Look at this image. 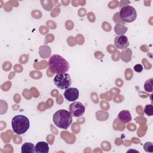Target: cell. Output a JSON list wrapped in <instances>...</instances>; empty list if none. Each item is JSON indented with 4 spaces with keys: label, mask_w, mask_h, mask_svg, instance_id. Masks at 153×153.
I'll use <instances>...</instances> for the list:
<instances>
[{
    "label": "cell",
    "mask_w": 153,
    "mask_h": 153,
    "mask_svg": "<svg viewBox=\"0 0 153 153\" xmlns=\"http://www.w3.org/2000/svg\"><path fill=\"white\" fill-rule=\"evenodd\" d=\"M48 66L50 72L56 74L66 73L69 69L68 62L59 54H53L50 57Z\"/></svg>",
    "instance_id": "6da1fadb"
},
{
    "label": "cell",
    "mask_w": 153,
    "mask_h": 153,
    "mask_svg": "<svg viewBox=\"0 0 153 153\" xmlns=\"http://www.w3.org/2000/svg\"><path fill=\"white\" fill-rule=\"evenodd\" d=\"M53 121L57 127L66 130L72 124V115L67 110L60 109L54 114Z\"/></svg>",
    "instance_id": "7a4b0ae2"
},
{
    "label": "cell",
    "mask_w": 153,
    "mask_h": 153,
    "mask_svg": "<svg viewBox=\"0 0 153 153\" xmlns=\"http://www.w3.org/2000/svg\"><path fill=\"white\" fill-rule=\"evenodd\" d=\"M13 131L19 135L26 133L30 127V122L27 117L23 115L14 116L11 120Z\"/></svg>",
    "instance_id": "3957f363"
},
{
    "label": "cell",
    "mask_w": 153,
    "mask_h": 153,
    "mask_svg": "<svg viewBox=\"0 0 153 153\" xmlns=\"http://www.w3.org/2000/svg\"><path fill=\"white\" fill-rule=\"evenodd\" d=\"M120 17L122 21L126 23H131L136 20L137 13L133 7L126 5L123 6L120 9Z\"/></svg>",
    "instance_id": "277c9868"
},
{
    "label": "cell",
    "mask_w": 153,
    "mask_h": 153,
    "mask_svg": "<svg viewBox=\"0 0 153 153\" xmlns=\"http://www.w3.org/2000/svg\"><path fill=\"white\" fill-rule=\"evenodd\" d=\"M55 85L62 90H66L70 87L72 84V79L70 75L67 73L56 74L53 79Z\"/></svg>",
    "instance_id": "5b68a950"
},
{
    "label": "cell",
    "mask_w": 153,
    "mask_h": 153,
    "mask_svg": "<svg viewBox=\"0 0 153 153\" xmlns=\"http://www.w3.org/2000/svg\"><path fill=\"white\" fill-rule=\"evenodd\" d=\"M69 110L72 117H81L85 112V106L79 102H74L69 106Z\"/></svg>",
    "instance_id": "8992f818"
},
{
    "label": "cell",
    "mask_w": 153,
    "mask_h": 153,
    "mask_svg": "<svg viewBox=\"0 0 153 153\" xmlns=\"http://www.w3.org/2000/svg\"><path fill=\"white\" fill-rule=\"evenodd\" d=\"M114 45L118 49H126L129 45L127 37L124 35L117 36L114 39Z\"/></svg>",
    "instance_id": "52a82bcc"
},
{
    "label": "cell",
    "mask_w": 153,
    "mask_h": 153,
    "mask_svg": "<svg viewBox=\"0 0 153 153\" xmlns=\"http://www.w3.org/2000/svg\"><path fill=\"white\" fill-rule=\"evenodd\" d=\"M63 96L69 102H74L79 97V91L76 88L69 87L65 90Z\"/></svg>",
    "instance_id": "ba28073f"
},
{
    "label": "cell",
    "mask_w": 153,
    "mask_h": 153,
    "mask_svg": "<svg viewBox=\"0 0 153 153\" xmlns=\"http://www.w3.org/2000/svg\"><path fill=\"white\" fill-rule=\"evenodd\" d=\"M117 118L122 123H128L131 120V115L128 111L123 110L118 114Z\"/></svg>",
    "instance_id": "9c48e42d"
},
{
    "label": "cell",
    "mask_w": 153,
    "mask_h": 153,
    "mask_svg": "<svg viewBox=\"0 0 153 153\" xmlns=\"http://www.w3.org/2000/svg\"><path fill=\"white\" fill-rule=\"evenodd\" d=\"M35 151L36 153H48L49 152L48 144L45 142H38L35 146Z\"/></svg>",
    "instance_id": "30bf717a"
},
{
    "label": "cell",
    "mask_w": 153,
    "mask_h": 153,
    "mask_svg": "<svg viewBox=\"0 0 153 153\" xmlns=\"http://www.w3.org/2000/svg\"><path fill=\"white\" fill-rule=\"evenodd\" d=\"M22 153H33L35 151V146L30 142H25L21 148Z\"/></svg>",
    "instance_id": "8fae6325"
},
{
    "label": "cell",
    "mask_w": 153,
    "mask_h": 153,
    "mask_svg": "<svg viewBox=\"0 0 153 153\" xmlns=\"http://www.w3.org/2000/svg\"><path fill=\"white\" fill-rule=\"evenodd\" d=\"M127 30V27L122 23H117L114 26V32L117 35H124Z\"/></svg>",
    "instance_id": "7c38bea8"
},
{
    "label": "cell",
    "mask_w": 153,
    "mask_h": 153,
    "mask_svg": "<svg viewBox=\"0 0 153 153\" xmlns=\"http://www.w3.org/2000/svg\"><path fill=\"white\" fill-rule=\"evenodd\" d=\"M143 87L146 91L152 93L153 91V79L150 78L147 79L144 83Z\"/></svg>",
    "instance_id": "4fadbf2b"
},
{
    "label": "cell",
    "mask_w": 153,
    "mask_h": 153,
    "mask_svg": "<svg viewBox=\"0 0 153 153\" xmlns=\"http://www.w3.org/2000/svg\"><path fill=\"white\" fill-rule=\"evenodd\" d=\"M144 112L148 116L153 115V106L152 105H146L144 108Z\"/></svg>",
    "instance_id": "5bb4252c"
},
{
    "label": "cell",
    "mask_w": 153,
    "mask_h": 153,
    "mask_svg": "<svg viewBox=\"0 0 153 153\" xmlns=\"http://www.w3.org/2000/svg\"><path fill=\"white\" fill-rule=\"evenodd\" d=\"M143 149L147 152H153V144L151 142H146L143 145Z\"/></svg>",
    "instance_id": "9a60e30c"
},
{
    "label": "cell",
    "mask_w": 153,
    "mask_h": 153,
    "mask_svg": "<svg viewBox=\"0 0 153 153\" xmlns=\"http://www.w3.org/2000/svg\"><path fill=\"white\" fill-rule=\"evenodd\" d=\"M134 70L138 73H140L143 71V66L140 64H136L134 66Z\"/></svg>",
    "instance_id": "2e32d148"
}]
</instances>
